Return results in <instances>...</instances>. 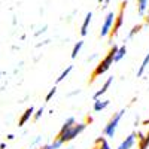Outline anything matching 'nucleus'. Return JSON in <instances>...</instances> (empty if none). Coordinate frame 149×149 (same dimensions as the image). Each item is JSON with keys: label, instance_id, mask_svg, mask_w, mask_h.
<instances>
[{"label": "nucleus", "instance_id": "obj_20", "mask_svg": "<svg viewBox=\"0 0 149 149\" xmlns=\"http://www.w3.org/2000/svg\"><path fill=\"white\" fill-rule=\"evenodd\" d=\"M43 112H45V107H43V106H40L37 110H34V113H33V119H34V121H39V119H40V116L43 115Z\"/></svg>", "mask_w": 149, "mask_h": 149}, {"label": "nucleus", "instance_id": "obj_13", "mask_svg": "<svg viewBox=\"0 0 149 149\" xmlns=\"http://www.w3.org/2000/svg\"><path fill=\"white\" fill-rule=\"evenodd\" d=\"M148 66H149V52H148L146 57L143 58L142 64H140V67H139V70H137V78H142V76H143V73H145V70L148 69Z\"/></svg>", "mask_w": 149, "mask_h": 149}, {"label": "nucleus", "instance_id": "obj_9", "mask_svg": "<svg viewBox=\"0 0 149 149\" xmlns=\"http://www.w3.org/2000/svg\"><path fill=\"white\" fill-rule=\"evenodd\" d=\"M91 19H93V12H88V14L85 15V18H84L82 26H81V36H86V34H88V27L91 24Z\"/></svg>", "mask_w": 149, "mask_h": 149}, {"label": "nucleus", "instance_id": "obj_17", "mask_svg": "<svg viewBox=\"0 0 149 149\" xmlns=\"http://www.w3.org/2000/svg\"><path fill=\"white\" fill-rule=\"evenodd\" d=\"M82 46H84V40H79L78 43H74V46H73V49H72V58H73V60L78 57V54L81 52Z\"/></svg>", "mask_w": 149, "mask_h": 149}, {"label": "nucleus", "instance_id": "obj_10", "mask_svg": "<svg viewBox=\"0 0 149 149\" xmlns=\"http://www.w3.org/2000/svg\"><path fill=\"white\" fill-rule=\"evenodd\" d=\"M109 104H110V100H102V98H98V100H94V110L95 112H102Z\"/></svg>", "mask_w": 149, "mask_h": 149}, {"label": "nucleus", "instance_id": "obj_8", "mask_svg": "<svg viewBox=\"0 0 149 149\" xmlns=\"http://www.w3.org/2000/svg\"><path fill=\"white\" fill-rule=\"evenodd\" d=\"M33 113H34V107L33 106L27 107L26 110H24V113L21 115L19 121H18V127H24V125H26V124L30 121V118H33Z\"/></svg>", "mask_w": 149, "mask_h": 149}, {"label": "nucleus", "instance_id": "obj_21", "mask_svg": "<svg viewBox=\"0 0 149 149\" xmlns=\"http://www.w3.org/2000/svg\"><path fill=\"white\" fill-rule=\"evenodd\" d=\"M55 93H57V86H52V88L49 90V93L46 94V97H45V102H49V100H51V98L55 95Z\"/></svg>", "mask_w": 149, "mask_h": 149}, {"label": "nucleus", "instance_id": "obj_12", "mask_svg": "<svg viewBox=\"0 0 149 149\" xmlns=\"http://www.w3.org/2000/svg\"><path fill=\"white\" fill-rule=\"evenodd\" d=\"M137 12L140 17H145L148 12V0H137Z\"/></svg>", "mask_w": 149, "mask_h": 149}, {"label": "nucleus", "instance_id": "obj_29", "mask_svg": "<svg viewBox=\"0 0 149 149\" xmlns=\"http://www.w3.org/2000/svg\"><path fill=\"white\" fill-rule=\"evenodd\" d=\"M110 2H112V0H104V2H103V3H104V6H103V8H106V6H107Z\"/></svg>", "mask_w": 149, "mask_h": 149}, {"label": "nucleus", "instance_id": "obj_18", "mask_svg": "<svg viewBox=\"0 0 149 149\" xmlns=\"http://www.w3.org/2000/svg\"><path fill=\"white\" fill-rule=\"evenodd\" d=\"M149 146V131L143 136V139L139 140V149H148Z\"/></svg>", "mask_w": 149, "mask_h": 149}, {"label": "nucleus", "instance_id": "obj_6", "mask_svg": "<svg viewBox=\"0 0 149 149\" xmlns=\"http://www.w3.org/2000/svg\"><path fill=\"white\" fill-rule=\"evenodd\" d=\"M136 139H137V134H136V131L130 133L127 137L119 143L118 149H131V148L134 146V143H136Z\"/></svg>", "mask_w": 149, "mask_h": 149}, {"label": "nucleus", "instance_id": "obj_1", "mask_svg": "<svg viewBox=\"0 0 149 149\" xmlns=\"http://www.w3.org/2000/svg\"><path fill=\"white\" fill-rule=\"evenodd\" d=\"M116 51H118V45H112L110 49H109V52H107V55H106V57L100 61V63L95 66V69H94V72H93V78H91V81H94L95 78H98V76H102V74H104V73L110 69V66L113 64V57H115Z\"/></svg>", "mask_w": 149, "mask_h": 149}, {"label": "nucleus", "instance_id": "obj_26", "mask_svg": "<svg viewBox=\"0 0 149 149\" xmlns=\"http://www.w3.org/2000/svg\"><path fill=\"white\" fill-rule=\"evenodd\" d=\"M37 149H51V145H43V146H40V148H37Z\"/></svg>", "mask_w": 149, "mask_h": 149}, {"label": "nucleus", "instance_id": "obj_22", "mask_svg": "<svg viewBox=\"0 0 149 149\" xmlns=\"http://www.w3.org/2000/svg\"><path fill=\"white\" fill-rule=\"evenodd\" d=\"M49 145H51V149H60V148H61V145H63V143H61L60 140H57V139H55V140H54L52 143H49Z\"/></svg>", "mask_w": 149, "mask_h": 149}, {"label": "nucleus", "instance_id": "obj_15", "mask_svg": "<svg viewBox=\"0 0 149 149\" xmlns=\"http://www.w3.org/2000/svg\"><path fill=\"white\" fill-rule=\"evenodd\" d=\"M73 70V66H67L63 72H61V74H60V76L57 78V84H60V82H63L67 76H69V74H70V72Z\"/></svg>", "mask_w": 149, "mask_h": 149}, {"label": "nucleus", "instance_id": "obj_16", "mask_svg": "<svg viewBox=\"0 0 149 149\" xmlns=\"http://www.w3.org/2000/svg\"><path fill=\"white\" fill-rule=\"evenodd\" d=\"M95 143H97V148H95V149H112L110 145L107 143V140H106L104 137H98V139L95 140Z\"/></svg>", "mask_w": 149, "mask_h": 149}, {"label": "nucleus", "instance_id": "obj_32", "mask_svg": "<svg viewBox=\"0 0 149 149\" xmlns=\"http://www.w3.org/2000/svg\"><path fill=\"white\" fill-rule=\"evenodd\" d=\"M143 125H149V119H146V121H143Z\"/></svg>", "mask_w": 149, "mask_h": 149}, {"label": "nucleus", "instance_id": "obj_14", "mask_svg": "<svg viewBox=\"0 0 149 149\" xmlns=\"http://www.w3.org/2000/svg\"><path fill=\"white\" fill-rule=\"evenodd\" d=\"M74 124H76V119H74V116H70V118H67V119L64 121V124H63V127H61V130H60V133H58V134H61V133H64L66 130H69L70 127H73Z\"/></svg>", "mask_w": 149, "mask_h": 149}, {"label": "nucleus", "instance_id": "obj_3", "mask_svg": "<svg viewBox=\"0 0 149 149\" xmlns=\"http://www.w3.org/2000/svg\"><path fill=\"white\" fill-rule=\"evenodd\" d=\"M124 113H125V109H121L119 112L113 113V116L109 119V122L106 124L104 128H103V134L106 136V137H109V139H113V137H115L116 128H118V125H119V122H121Z\"/></svg>", "mask_w": 149, "mask_h": 149}, {"label": "nucleus", "instance_id": "obj_19", "mask_svg": "<svg viewBox=\"0 0 149 149\" xmlns=\"http://www.w3.org/2000/svg\"><path fill=\"white\" fill-rule=\"evenodd\" d=\"M142 27H143L142 24H137V26H134V27L130 30V33H128V36H127V39H133V37H134L136 34H137V33L142 30Z\"/></svg>", "mask_w": 149, "mask_h": 149}, {"label": "nucleus", "instance_id": "obj_25", "mask_svg": "<svg viewBox=\"0 0 149 149\" xmlns=\"http://www.w3.org/2000/svg\"><path fill=\"white\" fill-rule=\"evenodd\" d=\"M40 140H42V137H40V136H37V137L34 139V142H33V145H37V143H40Z\"/></svg>", "mask_w": 149, "mask_h": 149}, {"label": "nucleus", "instance_id": "obj_34", "mask_svg": "<svg viewBox=\"0 0 149 149\" xmlns=\"http://www.w3.org/2000/svg\"><path fill=\"white\" fill-rule=\"evenodd\" d=\"M33 149H37V148H33Z\"/></svg>", "mask_w": 149, "mask_h": 149}, {"label": "nucleus", "instance_id": "obj_7", "mask_svg": "<svg viewBox=\"0 0 149 149\" xmlns=\"http://www.w3.org/2000/svg\"><path fill=\"white\" fill-rule=\"evenodd\" d=\"M112 82H113V76H109L106 81H104V84L102 85V88L98 90L94 95H93V98L94 100H98V98H102V95H104L106 93H107V90L110 88V85H112Z\"/></svg>", "mask_w": 149, "mask_h": 149}, {"label": "nucleus", "instance_id": "obj_4", "mask_svg": "<svg viewBox=\"0 0 149 149\" xmlns=\"http://www.w3.org/2000/svg\"><path fill=\"white\" fill-rule=\"evenodd\" d=\"M115 17L116 14L113 10H109L104 19H103V24H102V30H100V37H107L112 31V27H113V22H115Z\"/></svg>", "mask_w": 149, "mask_h": 149}, {"label": "nucleus", "instance_id": "obj_33", "mask_svg": "<svg viewBox=\"0 0 149 149\" xmlns=\"http://www.w3.org/2000/svg\"><path fill=\"white\" fill-rule=\"evenodd\" d=\"M97 2H98V3H100V5H102V3L104 2V0H97Z\"/></svg>", "mask_w": 149, "mask_h": 149}, {"label": "nucleus", "instance_id": "obj_31", "mask_svg": "<svg viewBox=\"0 0 149 149\" xmlns=\"http://www.w3.org/2000/svg\"><path fill=\"white\" fill-rule=\"evenodd\" d=\"M5 148H6V145H5V143H0V149H5Z\"/></svg>", "mask_w": 149, "mask_h": 149}, {"label": "nucleus", "instance_id": "obj_5", "mask_svg": "<svg viewBox=\"0 0 149 149\" xmlns=\"http://www.w3.org/2000/svg\"><path fill=\"white\" fill-rule=\"evenodd\" d=\"M125 6H127V2H122L121 3V9H119V12H118L116 17H115L113 27H112V31H110L112 36H116L119 33L121 27H122V24H124V10H125Z\"/></svg>", "mask_w": 149, "mask_h": 149}, {"label": "nucleus", "instance_id": "obj_30", "mask_svg": "<svg viewBox=\"0 0 149 149\" xmlns=\"http://www.w3.org/2000/svg\"><path fill=\"white\" fill-rule=\"evenodd\" d=\"M14 137H15L14 134H9V136H8V139H9V140H14Z\"/></svg>", "mask_w": 149, "mask_h": 149}, {"label": "nucleus", "instance_id": "obj_2", "mask_svg": "<svg viewBox=\"0 0 149 149\" xmlns=\"http://www.w3.org/2000/svg\"><path fill=\"white\" fill-rule=\"evenodd\" d=\"M86 128V124L85 122H76L73 127H70L69 130H66L64 133H61V134H57V140H60L61 143H67L70 140H73L74 137H78V136L81 133H84Z\"/></svg>", "mask_w": 149, "mask_h": 149}, {"label": "nucleus", "instance_id": "obj_27", "mask_svg": "<svg viewBox=\"0 0 149 149\" xmlns=\"http://www.w3.org/2000/svg\"><path fill=\"white\" fill-rule=\"evenodd\" d=\"M95 58H97V54H93V55L88 58V61H93V60H95Z\"/></svg>", "mask_w": 149, "mask_h": 149}, {"label": "nucleus", "instance_id": "obj_23", "mask_svg": "<svg viewBox=\"0 0 149 149\" xmlns=\"http://www.w3.org/2000/svg\"><path fill=\"white\" fill-rule=\"evenodd\" d=\"M46 29H48V27H46V26H43V27H42V29H40L39 31H37V33H36V36H39L40 33H45V31H46Z\"/></svg>", "mask_w": 149, "mask_h": 149}, {"label": "nucleus", "instance_id": "obj_24", "mask_svg": "<svg viewBox=\"0 0 149 149\" xmlns=\"http://www.w3.org/2000/svg\"><path fill=\"white\" fill-rule=\"evenodd\" d=\"M79 93H81V90H76V91H73V93H69L67 95H69V97H73V95H76V94H79Z\"/></svg>", "mask_w": 149, "mask_h": 149}, {"label": "nucleus", "instance_id": "obj_28", "mask_svg": "<svg viewBox=\"0 0 149 149\" xmlns=\"http://www.w3.org/2000/svg\"><path fill=\"white\" fill-rule=\"evenodd\" d=\"M146 18H145V21H146V24H149V12H146V15H145Z\"/></svg>", "mask_w": 149, "mask_h": 149}, {"label": "nucleus", "instance_id": "obj_11", "mask_svg": "<svg viewBox=\"0 0 149 149\" xmlns=\"http://www.w3.org/2000/svg\"><path fill=\"white\" fill-rule=\"evenodd\" d=\"M127 55V46L125 45H122V46H118V51L113 57V63H118V61H121L124 57Z\"/></svg>", "mask_w": 149, "mask_h": 149}]
</instances>
